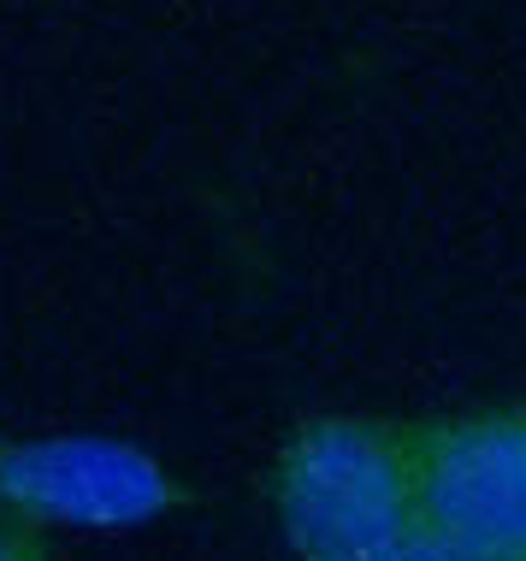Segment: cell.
<instances>
[{"label":"cell","instance_id":"cell-1","mask_svg":"<svg viewBox=\"0 0 526 561\" xmlns=\"http://www.w3.org/2000/svg\"><path fill=\"white\" fill-rule=\"evenodd\" d=\"M278 538L308 561L420 556V432L414 420L313 414L273 467Z\"/></svg>","mask_w":526,"mask_h":561},{"label":"cell","instance_id":"cell-2","mask_svg":"<svg viewBox=\"0 0 526 561\" xmlns=\"http://www.w3.org/2000/svg\"><path fill=\"white\" fill-rule=\"evenodd\" d=\"M420 556L526 561V408L414 420Z\"/></svg>","mask_w":526,"mask_h":561},{"label":"cell","instance_id":"cell-3","mask_svg":"<svg viewBox=\"0 0 526 561\" xmlns=\"http://www.w3.org/2000/svg\"><path fill=\"white\" fill-rule=\"evenodd\" d=\"M190 491L160 455L125 437L0 432V508L42 533H125L184 508Z\"/></svg>","mask_w":526,"mask_h":561},{"label":"cell","instance_id":"cell-4","mask_svg":"<svg viewBox=\"0 0 526 561\" xmlns=\"http://www.w3.org/2000/svg\"><path fill=\"white\" fill-rule=\"evenodd\" d=\"M0 556L7 561H42V556H54V533H42V526H30L19 514L0 508Z\"/></svg>","mask_w":526,"mask_h":561}]
</instances>
